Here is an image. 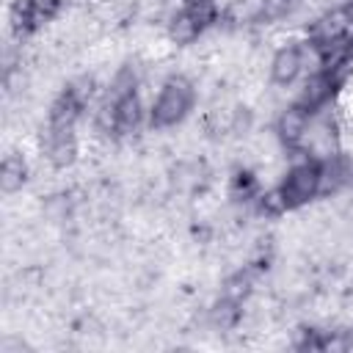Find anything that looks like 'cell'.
<instances>
[{
	"mask_svg": "<svg viewBox=\"0 0 353 353\" xmlns=\"http://www.w3.org/2000/svg\"><path fill=\"white\" fill-rule=\"evenodd\" d=\"M334 88H336V77H334L331 72H325V69H317V72H312V74L303 80V85H301L295 102L303 105L309 113H317V110L334 97Z\"/></svg>",
	"mask_w": 353,
	"mask_h": 353,
	"instance_id": "6",
	"label": "cell"
},
{
	"mask_svg": "<svg viewBox=\"0 0 353 353\" xmlns=\"http://www.w3.org/2000/svg\"><path fill=\"white\" fill-rule=\"evenodd\" d=\"M350 30H353V28H350V22L345 19L342 8H334V11H325V14H323V17H320V19L312 25L309 36H312L314 47L325 50V47H334V44L345 41Z\"/></svg>",
	"mask_w": 353,
	"mask_h": 353,
	"instance_id": "8",
	"label": "cell"
},
{
	"mask_svg": "<svg viewBox=\"0 0 353 353\" xmlns=\"http://www.w3.org/2000/svg\"><path fill=\"white\" fill-rule=\"evenodd\" d=\"M110 105H113V132L119 138H132L143 127V119H146V110H143L138 91L135 88L121 91L113 97Z\"/></svg>",
	"mask_w": 353,
	"mask_h": 353,
	"instance_id": "4",
	"label": "cell"
},
{
	"mask_svg": "<svg viewBox=\"0 0 353 353\" xmlns=\"http://www.w3.org/2000/svg\"><path fill=\"white\" fill-rule=\"evenodd\" d=\"M47 157H50L52 168H69L77 160L74 130H50L47 132Z\"/></svg>",
	"mask_w": 353,
	"mask_h": 353,
	"instance_id": "10",
	"label": "cell"
},
{
	"mask_svg": "<svg viewBox=\"0 0 353 353\" xmlns=\"http://www.w3.org/2000/svg\"><path fill=\"white\" fill-rule=\"evenodd\" d=\"M66 0H17L11 6V25L17 36H30L63 11Z\"/></svg>",
	"mask_w": 353,
	"mask_h": 353,
	"instance_id": "3",
	"label": "cell"
},
{
	"mask_svg": "<svg viewBox=\"0 0 353 353\" xmlns=\"http://www.w3.org/2000/svg\"><path fill=\"white\" fill-rule=\"evenodd\" d=\"M323 179H325V168H323L320 160L306 154L303 160L292 163L287 168L284 182H281V190L287 196L290 210H298V207L309 204L312 199H317L320 190H323Z\"/></svg>",
	"mask_w": 353,
	"mask_h": 353,
	"instance_id": "2",
	"label": "cell"
},
{
	"mask_svg": "<svg viewBox=\"0 0 353 353\" xmlns=\"http://www.w3.org/2000/svg\"><path fill=\"white\" fill-rule=\"evenodd\" d=\"M196 105V88L185 74H171L163 85L157 99L149 108V127L152 130H168L188 119V113Z\"/></svg>",
	"mask_w": 353,
	"mask_h": 353,
	"instance_id": "1",
	"label": "cell"
},
{
	"mask_svg": "<svg viewBox=\"0 0 353 353\" xmlns=\"http://www.w3.org/2000/svg\"><path fill=\"white\" fill-rule=\"evenodd\" d=\"M342 14H345V19H347L350 28H353V0H345V3H342Z\"/></svg>",
	"mask_w": 353,
	"mask_h": 353,
	"instance_id": "19",
	"label": "cell"
},
{
	"mask_svg": "<svg viewBox=\"0 0 353 353\" xmlns=\"http://www.w3.org/2000/svg\"><path fill=\"white\" fill-rule=\"evenodd\" d=\"M292 8H295V0H259L256 17H259V22L270 25V22H279V19L290 17Z\"/></svg>",
	"mask_w": 353,
	"mask_h": 353,
	"instance_id": "16",
	"label": "cell"
},
{
	"mask_svg": "<svg viewBox=\"0 0 353 353\" xmlns=\"http://www.w3.org/2000/svg\"><path fill=\"white\" fill-rule=\"evenodd\" d=\"M323 339L325 334L317 328H301V339L295 342L298 350H323Z\"/></svg>",
	"mask_w": 353,
	"mask_h": 353,
	"instance_id": "18",
	"label": "cell"
},
{
	"mask_svg": "<svg viewBox=\"0 0 353 353\" xmlns=\"http://www.w3.org/2000/svg\"><path fill=\"white\" fill-rule=\"evenodd\" d=\"M303 72V52L298 44H284L270 58V80L281 88L292 85Z\"/></svg>",
	"mask_w": 353,
	"mask_h": 353,
	"instance_id": "7",
	"label": "cell"
},
{
	"mask_svg": "<svg viewBox=\"0 0 353 353\" xmlns=\"http://www.w3.org/2000/svg\"><path fill=\"white\" fill-rule=\"evenodd\" d=\"M256 210L262 215H268V218H281L284 212H290V204H287V196H284L281 185L279 188H270V190H259Z\"/></svg>",
	"mask_w": 353,
	"mask_h": 353,
	"instance_id": "14",
	"label": "cell"
},
{
	"mask_svg": "<svg viewBox=\"0 0 353 353\" xmlns=\"http://www.w3.org/2000/svg\"><path fill=\"white\" fill-rule=\"evenodd\" d=\"M229 190H232V196H234V199H240V201H248V199H256V196H259V182H256L254 171H248V168H240V171H234Z\"/></svg>",
	"mask_w": 353,
	"mask_h": 353,
	"instance_id": "15",
	"label": "cell"
},
{
	"mask_svg": "<svg viewBox=\"0 0 353 353\" xmlns=\"http://www.w3.org/2000/svg\"><path fill=\"white\" fill-rule=\"evenodd\" d=\"M309 124H312V113L303 105L292 102V105L281 108V113L276 116L273 130H276V138L281 141V146L298 149L303 143V138L309 135Z\"/></svg>",
	"mask_w": 353,
	"mask_h": 353,
	"instance_id": "5",
	"label": "cell"
},
{
	"mask_svg": "<svg viewBox=\"0 0 353 353\" xmlns=\"http://www.w3.org/2000/svg\"><path fill=\"white\" fill-rule=\"evenodd\" d=\"M204 30H207V28L201 25V19L193 17L188 8H179V11L171 17V22H168V39H171L176 47H188V44L199 41V36H201Z\"/></svg>",
	"mask_w": 353,
	"mask_h": 353,
	"instance_id": "11",
	"label": "cell"
},
{
	"mask_svg": "<svg viewBox=\"0 0 353 353\" xmlns=\"http://www.w3.org/2000/svg\"><path fill=\"white\" fill-rule=\"evenodd\" d=\"M83 110H85V102L77 99V97L66 88V91H61V94L55 97V102L50 105L47 127H50V130H74V124H77V119L83 116Z\"/></svg>",
	"mask_w": 353,
	"mask_h": 353,
	"instance_id": "9",
	"label": "cell"
},
{
	"mask_svg": "<svg viewBox=\"0 0 353 353\" xmlns=\"http://www.w3.org/2000/svg\"><path fill=\"white\" fill-rule=\"evenodd\" d=\"M251 284H254V279H251V273L248 270H240V273H234L229 281H226V290H223V295H229V298H237V301H243L248 292H251Z\"/></svg>",
	"mask_w": 353,
	"mask_h": 353,
	"instance_id": "17",
	"label": "cell"
},
{
	"mask_svg": "<svg viewBox=\"0 0 353 353\" xmlns=\"http://www.w3.org/2000/svg\"><path fill=\"white\" fill-rule=\"evenodd\" d=\"M193 3H204V0H185V6H193Z\"/></svg>",
	"mask_w": 353,
	"mask_h": 353,
	"instance_id": "20",
	"label": "cell"
},
{
	"mask_svg": "<svg viewBox=\"0 0 353 353\" xmlns=\"http://www.w3.org/2000/svg\"><path fill=\"white\" fill-rule=\"evenodd\" d=\"M240 320H243V301H237V298L221 295L210 309V323L218 331H232L240 325Z\"/></svg>",
	"mask_w": 353,
	"mask_h": 353,
	"instance_id": "13",
	"label": "cell"
},
{
	"mask_svg": "<svg viewBox=\"0 0 353 353\" xmlns=\"http://www.w3.org/2000/svg\"><path fill=\"white\" fill-rule=\"evenodd\" d=\"M28 182V160L19 152H8L0 163V190L6 196L22 190Z\"/></svg>",
	"mask_w": 353,
	"mask_h": 353,
	"instance_id": "12",
	"label": "cell"
}]
</instances>
